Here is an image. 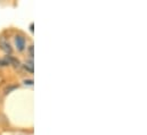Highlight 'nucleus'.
<instances>
[{
	"mask_svg": "<svg viewBox=\"0 0 147 135\" xmlns=\"http://www.w3.org/2000/svg\"><path fill=\"white\" fill-rule=\"evenodd\" d=\"M0 47H1V49H2L6 53H11V48H10L9 43L6 41L5 37H1V39H0Z\"/></svg>",
	"mask_w": 147,
	"mask_h": 135,
	"instance_id": "1",
	"label": "nucleus"
},
{
	"mask_svg": "<svg viewBox=\"0 0 147 135\" xmlns=\"http://www.w3.org/2000/svg\"><path fill=\"white\" fill-rule=\"evenodd\" d=\"M15 42H16V47H17V49H18L20 51L24 50V47H25V40H24L23 36L17 35L16 39H15Z\"/></svg>",
	"mask_w": 147,
	"mask_h": 135,
	"instance_id": "2",
	"label": "nucleus"
},
{
	"mask_svg": "<svg viewBox=\"0 0 147 135\" xmlns=\"http://www.w3.org/2000/svg\"><path fill=\"white\" fill-rule=\"evenodd\" d=\"M23 67H24L25 70H28L29 73H33V72H34V66H33V63H32V61H26V63H24Z\"/></svg>",
	"mask_w": 147,
	"mask_h": 135,
	"instance_id": "3",
	"label": "nucleus"
},
{
	"mask_svg": "<svg viewBox=\"0 0 147 135\" xmlns=\"http://www.w3.org/2000/svg\"><path fill=\"white\" fill-rule=\"evenodd\" d=\"M33 49H34L33 44H31V45L29 47V49H28V50H29V55H30L31 57H33V55H34V53H33Z\"/></svg>",
	"mask_w": 147,
	"mask_h": 135,
	"instance_id": "4",
	"label": "nucleus"
},
{
	"mask_svg": "<svg viewBox=\"0 0 147 135\" xmlns=\"http://www.w3.org/2000/svg\"><path fill=\"white\" fill-rule=\"evenodd\" d=\"M24 83L28 84V85H32V84H33V81H32V80H25Z\"/></svg>",
	"mask_w": 147,
	"mask_h": 135,
	"instance_id": "5",
	"label": "nucleus"
},
{
	"mask_svg": "<svg viewBox=\"0 0 147 135\" xmlns=\"http://www.w3.org/2000/svg\"><path fill=\"white\" fill-rule=\"evenodd\" d=\"M16 89V86H11V88H8V89H6V93H9V91H11V90H15Z\"/></svg>",
	"mask_w": 147,
	"mask_h": 135,
	"instance_id": "6",
	"label": "nucleus"
},
{
	"mask_svg": "<svg viewBox=\"0 0 147 135\" xmlns=\"http://www.w3.org/2000/svg\"><path fill=\"white\" fill-rule=\"evenodd\" d=\"M33 26H34V24L31 23V25H30V30H31V32H33Z\"/></svg>",
	"mask_w": 147,
	"mask_h": 135,
	"instance_id": "7",
	"label": "nucleus"
}]
</instances>
